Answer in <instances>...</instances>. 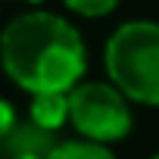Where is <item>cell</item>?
I'll list each match as a JSON object with an SVG mask.
<instances>
[{"label": "cell", "instance_id": "6da1fadb", "mask_svg": "<svg viewBox=\"0 0 159 159\" xmlns=\"http://www.w3.org/2000/svg\"><path fill=\"white\" fill-rule=\"evenodd\" d=\"M0 66L7 78L28 91L41 94H69L81 84L88 69V50L78 28L44 10L16 16L0 34Z\"/></svg>", "mask_w": 159, "mask_h": 159}, {"label": "cell", "instance_id": "7a4b0ae2", "mask_svg": "<svg viewBox=\"0 0 159 159\" xmlns=\"http://www.w3.org/2000/svg\"><path fill=\"white\" fill-rule=\"evenodd\" d=\"M103 66L109 84L140 106H159V22H125L106 47Z\"/></svg>", "mask_w": 159, "mask_h": 159}, {"label": "cell", "instance_id": "3957f363", "mask_svg": "<svg viewBox=\"0 0 159 159\" xmlns=\"http://www.w3.org/2000/svg\"><path fill=\"white\" fill-rule=\"evenodd\" d=\"M69 122L84 140L103 147L125 140L134 128L125 94L106 81H81L75 91H69Z\"/></svg>", "mask_w": 159, "mask_h": 159}, {"label": "cell", "instance_id": "277c9868", "mask_svg": "<svg viewBox=\"0 0 159 159\" xmlns=\"http://www.w3.org/2000/svg\"><path fill=\"white\" fill-rule=\"evenodd\" d=\"M56 143H59L56 134L41 131L31 122H19L0 140V159H50Z\"/></svg>", "mask_w": 159, "mask_h": 159}, {"label": "cell", "instance_id": "5b68a950", "mask_svg": "<svg viewBox=\"0 0 159 159\" xmlns=\"http://www.w3.org/2000/svg\"><path fill=\"white\" fill-rule=\"evenodd\" d=\"M28 122L38 125L41 131L56 134L69 122V94H41V97H31Z\"/></svg>", "mask_w": 159, "mask_h": 159}, {"label": "cell", "instance_id": "8992f818", "mask_svg": "<svg viewBox=\"0 0 159 159\" xmlns=\"http://www.w3.org/2000/svg\"><path fill=\"white\" fill-rule=\"evenodd\" d=\"M50 159H116V153L103 143H91V140H59L56 150L50 153Z\"/></svg>", "mask_w": 159, "mask_h": 159}, {"label": "cell", "instance_id": "52a82bcc", "mask_svg": "<svg viewBox=\"0 0 159 159\" xmlns=\"http://www.w3.org/2000/svg\"><path fill=\"white\" fill-rule=\"evenodd\" d=\"M122 3V0H62V7L78 13V16H84V19H100L106 13H112L116 7Z\"/></svg>", "mask_w": 159, "mask_h": 159}, {"label": "cell", "instance_id": "ba28073f", "mask_svg": "<svg viewBox=\"0 0 159 159\" xmlns=\"http://www.w3.org/2000/svg\"><path fill=\"white\" fill-rule=\"evenodd\" d=\"M19 125V119H16V109H13V103H7L3 97H0V140H3L13 128Z\"/></svg>", "mask_w": 159, "mask_h": 159}, {"label": "cell", "instance_id": "9c48e42d", "mask_svg": "<svg viewBox=\"0 0 159 159\" xmlns=\"http://www.w3.org/2000/svg\"><path fill=\"white\" fill-rule=\"evenodd\" d=\"M22 3H41V0H22Z\"/></svg>", "mask_w": 159, "mask_h": 159}, {"label": "cell", "instance_id": "30bf717a", "mask_svg": "<svg viewBox=\"0 0 159 159\" xmlns=\"http://www.w3.org/2000/svg\"><path fill=\"white\" fill-rule=\"evenodd\" d=\"M150 159H159V153H153V156H150Z\"/></svg>", "mask_w": 159, "mask_h": 159}]
</instances>
